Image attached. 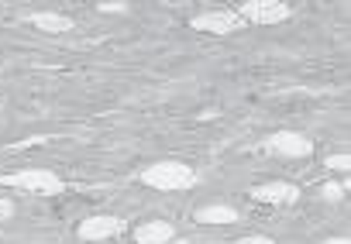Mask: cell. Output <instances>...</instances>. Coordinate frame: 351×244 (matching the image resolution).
<instances>
[{
  "instance_id": "11",
  "label": "cell",
  "mask_w": 351,
  "mask_h": 244,
  "mask_svg": "<svg viewBox=\"0 0 351 244\" xmlns=\"http://www.w3.org/2000/svg\"><path fill=\"white\" fill-rule=\"evenodd\" d=\"M327 165L330 169H348V155H334V158H327Z\"/></svg>"
},
{
  "instance_id": "3",
  "label": "cell",
  "mask_w": 351,
  "mask_h": 244,
  "mask_svg": "<svg viewBox=\"0 0 351 244\" xmlns=\"http://www.w3.org/2000/svg\"><path fill=\"white\" fill-rule=\"evenodd\" d=\"M117 230H121V220H114V217H90L80 223L83 241H104V237H114Z\"/></svg>"
},
{
  "instance_id": "6",
  "label": "cell",
  "mask_w": 351,
  "mask_h": 244,
  "mask_svg": "<svg viewBox=\"0 0 351 244\" xmlns=\"http://www.w3.org/2000/svg\"><path fill=\"white\" fill-rule=\"evenodd\" d=\"M272 148H276L279 155H293V158L310 155V141H306L303 134H289V131L276 134V138H272Z\"/></svg>"
},
{
  "instance_id": "14",
  "label": "cell",
  "mask_w": 351,
  "mask_h": 244,
  "mask_svg": "<svg viewBox=\"0 0 351 244\" xmlns=\"http://www.w3.org/2000/svg\"><path fill=\"white\" fill-rule=\"evenodd\" d=\"M169 244H193V241H169Z\"/></svg>"
},
{
  "instance_id": "12",
  "label": "cell",
  "mask_w": 351,
  "mask_h": 244,
  "mask_svg": "<svg viewBox=\"0 0 351 244\" xmlns=\"http://www.w3.org/2000/svg\"><path fill=\"white\" fill-rule=\"evenodd\" d=\"M238 244H276V241H269V237H245V241H238Z\"/></svg>"
},
{
  "instance_id": "1",
  "label": "cell",
  "mask_w": 351,
  "mask_h": 244,
  "mask_svg": "<svg viewBox=\"0 0 351 244\" xmlns=\"http://www.w3.org/2000/svg\"><path fill=\"white\" fill-rule=\"evenodd\" d=\"M145 182L155 189H190L197 182V175L180 162H162V165H152L145 172Z\"/></svg>"
},
{
  "instance_id": "10",
  "label": "cell",
  "mask_w": 351,
  "mask_h": 244,
  "mask_svg": "<svg viewBox=\"0 0 351 244\" xmlns=\"http://www.w3.org/2000/svg\"><path fill=\"white\" fill-rule=\"evenodd\" d=\"M32 21H35L38 28H49V32H69V28H73L69 18H56V14H35Z\"/></svg>"
},
{
  "instance_id": "2",
  "label": "cell",
  "mask_w": 351,
  "mask_h": 244,
  "mask_svg": "<svg viewBox=\"0 0 351 244\" xmlns=\"http://www.w3.org/2000/svg\"><path fill=\"white\" fill-rule=\"evenodd\" d=\"M0 182L18 186V189H28V193H38V196H56V193H62V182H59V175H56V172H45V169L14 172V175H4Z\"/></svg>"
},
{
  "instance_id": "15",
  "label": "cell",
  "mask_w": 351,
  "mask_h": 244,
  "mask_svg": "<svg viewBox=\"0 0 351 244\" xmlns=\"http://www.w3.org/2000/svg\"><path fill=\"white\" fill-rule=\"evenodd\" d=\"M327 244H348V241H327Z\"/></svg>"
},
{
  "instance_id": "7",
  "label": "cell",
  "mask_w": 351,
  "mask_h": 244,
  "mask_svg": "<svg viewBox=\"0 0 351 244\" xmlns=\"http://www.w3.org/2000/svg\"><path fill=\"white\" fill-rule=\"evenodd\" d=\"M134 237H138V244H169V241H172V227L162 223V220H155V223L138 227Z\"/></svg>"
},
{
  "instance_id": "9",
  "label": "cell",
  "mask_w": 351,
  "mask_h": 244,
  "mask_svg": "<svg viewBox=\"0 0 351 244\" xmlns=\"http://www.w3.org/2000/svg\"><path fill=\"white\" fill-rule=\"evenodd\" d=\"M197 220H204V223H231V220H238V213L231 206H204L197 213Z\"/></svg>"
},
{
  "instance_id": "13",
  "label": "cell",
  "mask_w": 351,
  "mask_h": 244,
  "mask_svg": "<svg viewBox=\"0 0 351 244\" xmlns=\"http://www.w3.org/2000/svg\"><path fill=\"white\" fill-rule=\"evenodd\" d=\"M11 210H14L11 203H0V217H11Z\"/></svg>"
},
{
  "instance_id": "8",
  "label": "cell",
  "mask_w": 351,
  "mask_h": 244,
  "mask_svg": "<svg viewBox=\"0 0 351 244\" xmlns=\"http://www.w3.org/2000/svg\"><path fill=\"white\" fill-rule=\"evenodd\" d=\"M238 25V18L234 14H204V18H197L193 21V28H200V32H231Z\"/></svg>"
},
{
  "instance_id": "5",
  "label": "cell",
  "mask_w": 351,
  "mask_h": 244,
  "mask_svg": "<svg viewBox=\"0 0 351 244\" xmlns=\"http://www.w3.org/2000/svg\"><path fill=\"white\" fill-rule=\"evenodd\" d=\"M286 14H289V8H286V4H262V0H255V4H245V18L262 21V25L282 21Z\"/></svg>"
},
{
  "instance_id": "4",
  "label": "cell",
  "mask_w": 351,
  "mask_h": 244,
  "mask_svg": "<svg viewBox=\"0 0 351 244\" xmlns=\"http://www.w3.org/2000/svg\"><path fill=\"white\" fill-rule=\"evenodd\" d=\"M296 196L300 193L289 182H269V186H255L252 189V199H258V203H293Z\"/></svg>"
}]
</instances>
